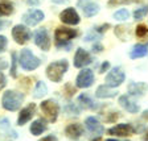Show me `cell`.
Here are the masks:
<instances>
[{"label":"cell","mask_w":148,"mask_h":141,"mask_svg":"<svg viewBox=\"0 0 148 141\" xmlns=\"http://www.w3.org/2000/svg\"><path fill=\"white\" fill-rule=\"evenodd\" d=\"M52 1L56 4H65V3H68L69 0H52Z\"/></svg>","instance_id":"obj_42"},{"label":"cell","mask_w":148,"mask_h":141,"mask_svg":"<svg viewBox=\"0 0 148 141\" xmlns=\"http://www.w3.org/2000/svg\"><path fill=\"white\" fill-rule=\"evenodd\" d=\"M106 141H118V140H114V138H107Z\"/></svg>","instance_id":"obj_46"},{"label":"cell","mask_w":148,"mask_h":141,"mask_svg":"<svg viewBox=\"0 0 148 141\" xmlns=\"http://www.w3.org/2000/svg\"><path fill=\"white\" fill-rule=\"evenodd\" d=\"M78 7H81L83 11V15L86 17H92L99 12V5L95 4L91 0H79L78 1Z\"/></svg>","instance_id":"obj_13"},{"label":"cell","mask_w":148,"mask_h":141,"mask_svg":"<svg viewBox=\"0 0 148 141\" xmlns=\"http://www.w3.org/2000/svg\"><path fill=\"white\" fill-rule=\"evenodd\" d=\"M108 69H110V62H103V63L101 65V69H99V73L101 74H103V73H106V71L108 70Z\"/></svg>","instance_id":"obj_33"},{"label":"cell","mask_w":148,"mask_h":141,"mask_svg":"<svg viewBox=\"0 0 148 141\" xmlns=\"http://www.w3.org/2000/svg\"><path fill=\"white\" fill-rule=\"evenodd\" d=\"M28 5H38L41 3V0H27Z\"/></svg>","instance_id":"obj_39"},{"label":"cell","mask_w":148,"mask_h":141,"mask_svg":"<svg viewBox=\"0 0 148 141\" xmlns=\"http://www.w3.org/2000/svg\"><path fill=\"white\" fill-rule=\"evenodd\" d=\"M40 141H57V138H56L54 136H46V137L41 138Z\"/></svg>","instance_id":"obj_41"},{"label":"cell","mask_w":148,"mask_h":141,"mask_svg":"<svg viewBox=\"0 0 148 141\" xmlns=\"http://www.w3.org/2000/svg\"><path fill=\"white\" fill-rule=\"evenodd\" d=\"M85 125H86V128L89 129L90 132L97 135V136H101L102 133L105 132V128H103V125L99 123V120L95 119V117H92V116L87 117V119L85 120Z\"/></svg>","instance_id":"obj_16"},{"label":"cell","mask_w":148,"mask_h":141,"mask_svg":"<svg viewBox=\"0 0 148 141\" xmlns=\"http://www.w3.org/2000/svg\"><path fill=\"white\" fill-rule=\"evenodd\" d=\"M5 84H7V78H5V75L0 71V90H3L4 87H5Z\"/></svg>","instance_id":"obj_34"},{"label":"cell","mask_w":148,"mask_h":141,"mask_svg":"<svg viewBox=\"0 0 148 141\" xmlns=\"http://www.w3.org/2000/svg\"><path fill=\"white\" fill-rule=\"evenodd\" d=\"M42 20H44V13H42V11H38V9H31V11H28L23 16V21L27 25H29V27L37 25L38 22L42 21Z\"/></svg>","instance_id":"obj_9"},{"label":"cell","mask_w":148,"mask_h":141,"mask_svg":"<svg viewBox=\"0 0 148 141\" xmlns=\"http://www.w3.org/2000/svg\"><path fill=\"white\" fill-rule=\"evenodd\" d=\"M57 48H58V49H70V44H69V41H65V42H57Z\"/></svg>","instance_id":"obj_35"},{"label":"cell","mask_w":148,"mask_h":141,"mask_svg":"<svg viewBox=\"0 0 148 141\" xmlns=\"http://www.w3.org/2000/svg\"><path fill=\"white\" fill-rule=\"evenodd\" d=\"M16 65H17L16 53H12V67H11V77H12V78L17 77V73H16Z\"/></svg>","instance_id":"obj_31"},{"label":"cell","mask_w":148,"mask_h":141,"mask_svg":"<svg viewBox=\"0 0 148 141\" xmlns=\"http://www.w3.org/2000/svg\"><path fill=\"white\" fill-rule=\"evenodd\" d=\"M7 67H8V63H7L4 59H0V71L4 70V69H7Z\"/></svg>","instance_id":"obj_40"},{"label":"cell","mask_w":148,"mask_h":141,"mask_svg":"<svg viewBox=\"0 0 148 141\" xmlns=\"http://www.w3.org/2000/svg\"><path fill=\"white\" fill-rule=\"evenodd\" d=\"M147 13H148V7H142V8H138L135 12H134V17H135L136 20H142Z\"/></svg>","instance_id":"obj_29"},{"label":"cell","mask_w":148,"mask_h":141,"mask_svg":"<svg viewBox=\"0 0 148 141\" xmlns=\"http://www.w3.org/2000/svg\"><path fill=\"white\" fill-rule=\"evenodd\" d=\"M128 17H130V13L127 9H120V11H116L114 13V18L118 20V21H126Z\"/></svg>","instance_id":"obj_28"},{"label":"cell","mask_w":148,"mask_h":141,"mask_svg":"<svg viewBox=\"0 0 148 141\" xmlns=\"http://www.w3.org/2000/svg\"><path fill=\"white\" fill-rule=\"evenodd\" d=\"M148 54V45H142V44H138L132 48L131 53H130V57L132 59L136 58H143Z\"/></svg>","instance_id":"obj_21"},{"label":"cell","mask_w":148,"mask_h":141,"mask_svg":"<svg viewBox=\"0 0 148 141\" xmlns=\"http://www.w3.org/2000/svg\"><path fill=\"white\" fill-rule=\"evenodd\" d=\"M143 119L148 120V110H145L144 112H143Z\"/></svg>","instance_id":"obj_43"},{"label":"cell","mask_w":148,"mask_h":141,"mask_svg":"<svg viewBox=\"0 0 148 141\" xmlns=\"http://www.w3.org/2000/svg\"><path fill=\"white\" fill-rule=\"evenodd\" d=\"M31 36H32L31 31H29L27 27H24V25H15L12 29L13 40L17 44H20V45L27 44L28 41L31 40Z\"/></svg>","instance_id":"obj_7"},{"label":"cell","mask_w":148,"mask_h":141,"mask_svg":"<svg viewBox=\"0 0 148 141\" xmlns=\"http://www.w3.org/2000/svg\"><path fill=\"white\" fill-rule=\"evenodd\" d=\"M7 44H8V41H7V37L5 36H0V53L5 50Z\"/></svg>","instance_id":"obj_32"},{"label":"cell","mask_w":148,"mask_h":141,"mask_svg":"<svg viewBox=\"0 0 148 141\" xmlns=\"http://www.w3.org/2000/svg\"><path fill=\"white\" fill-rule=\"evenodd\" d=\"M60 18H61L62 22L69 24V25H77L81 20L77 11L74 8H66L65 11H62L61 15H60Z\"/></svg>","instance_id":"obj_11"},{"label":"cell","mask_w":148,"mask_h":141,"mask_svg":"<svg viewBox=\"0 0 148 141\" xmlns=\"http://www.w3.org/2000/svg\"><path fill=\"white\" fill-rule=\"evenodd\" d=\"M148 84L143 82H131L128 84V92L132 96H143L144 92L147 91Z\"/></svg>","instance_id":"obj_19"},{"label":"cell","mask_w":148,"mask_h":141,"mask_svg":"<svg viewBox=\"0 0 148 141\" xmlns=\"http://www.w3.org/2000/svg\"><path fill=\"white\" fill-rule=\"evenodd\" d=\"M41 111L44 112L45 117L49 121L54 123L57 117H58V112H60V107L54 100H44L41 103Z\"/></svg>","instance_id":"obj_5"},{"label":"cell","mask_w":148,"mask_h":141,"mask_svg":"<svg viewBox=\"0 0 148 141\" xmlns=\"http://www.w3.org/2000/svg\"><path fill=\"white\" fill-rule=\"evenodd\" d=\"M29 131H31V133L33 136H40L41 133L46 131V125H45V123H44L41 119L40 120H34L33 123L31 124Z\"/></svg>","instance_id":"obj_22"},{"label":"cell","mask_w":148,"mask_h":141,"mask_svg":"<svg viewBox=\"0 0 148 141\" xmlns=\"http://www.w3.org/2000/svg\"><path fill=\"white\" fill-rule=\"evenodd\" d=\"M147 34H148V28L145 27V25L140 24L136 27V36L138 37H144V36H147Z\"/></svg>","instance_id":"obj_30"},{"label":"cell","mask_w":148,"mask_h":141,"mask_svg":"<svg viewBox=\"0 0 148 141\" xmlns=\"http://www.w3.org/2000/svg\"><path fill=\"white\" fill-rule=\"evenodd\" d=\"M18 62H20V65H21V67L24 69V70H28V71H32V70H34V69H37L41 63L40 59L37 58L36 55H34L29 49H23L21 50Z\"/></svg>","instance_id":"obj_3"},{"label":"cell","mask_w":148,"mask_h":141,"mask_svg":"<svg viewBox=\"0 0 148 141\" xmlns=\"http://www.w3.org/2000/svg\"><path fill=\"white\" fill-rule=\"evenodd\" d=\"M107 28H110V25H108V24H105V25H102V27L97 28L95 31H97V32H99V33H102V32H105V31H107Z\"/></svg>","instance_id":"obj_38"},{"label":"cell","mask_w":148,"mask_h":141,"mask_svg":"<svg viewBox=\"0 0 148 141\" xmlns=\"http://www.w3.org/2000/svg\"><path fill=\"white\" fill-rule=\"evenodd\" d=\"M13 12V5L7 1H0V17L8 16Z\"/></svg>","instance_id":"obj_26"},{"label":"cell","mask_w":148,"mask_h":141,"mask_svg":"<svg viewBox=\"0 0 148 141\" xmlns=\"http://www.w3.org/2000/svg\"><path fill=\"white\" fill-rule=\"evenodd\" d=\"M4 25H5V22H3V21H1V20H0V29H1V28H3Z\"/></svg>","instance_id":"obj_44"},{"label":"cell","mask_w":148,"mask_h":141,"mask_svg":"<svg viewBox=\"0 0 148 141\" xmlns=\"http://www.w3.org/2000/svg\"><path fill=\"white\" fill-rule=\"evenodd\" d=\"M36 114V104L34 103H31L28 104L25 108H23L18 114V119H17V125H24L27 124L29 120L32 119V116Z\"/></svg>","instance_id":"obj_14"},{"label":"cell","mask_w":148,"mask_h":141,"mask_svg":"<svg viewBox=\"0 0 148 141\" xmlns=\"http://www.w3.org/2000/svg\"><path fill=\"white\" fill-rule=\"evenodd\" d=\"M118 117H119V115H118V112H112V115H111L110 117H107V121H115V120L118 119Z\"/></svg>","instance_id":"obj_37"},{"label":"cell","mask_w":148,"mask_h":141,"mask_svg":"<svg viewBox=\"0 0 148 141\" xmlns=\"http://www.w3.org/2000/svg\"><path fill=\"white\" fill-rule=\"evenodd\" d=\"M94 141H101V140H99V138H97V140H94Z\"/></svg>","instance_id":"obj_47"},{"label":"cell","mask_w":148,"mask_h":141,"mask_svg":"<svg viewBox=\"0 0 148 141\" xmlns=\"http://www.w3.org/2000/svg\"><path fill=\"white\" fill-rule=\"evenodd\" d=\"M135 132V129L131 124H118V125L112 127L108 129V133L114 136H119V137H124V136H130Z\"/></svg>","instance_id":"obj_15"},{"label":"cell","mask_w":148,"mask_h":141,"mask_svg":"<svg viewBox=\"0 0 148 141\" xmlns=\"http://www.w3.org/2000/svg\"><path fill=\"white\" fill-rule=\"evenodd\" d=\"M78 103H79L81 107L85 108V110H95L97 108L95 103L90 99L89 95H85V94H82V95L78 96Z\"/></svg>","instance_id":"obj_23"},{"label":"cell","mask_w":148,"mask_h":141,"mask_svg":"<svg viewBox=\"0 0 148 141\" xmlns=\"http://www.w3.org/2000/svg\"><path fill=\"white\" fill-rule=\"evenodd\" d=\"M144 140H145V141H148V132L144 135Z\"/></svg>","instance_id":"obj_45"},{"label":"cell","mask_w":148,"mask_h":141,"mask_svg":"<svg viewBox=\"0 0 148 141\" xmlns=\"http://www.w3.org/2000/svg\"><path fill=\"white\" fill-rule=\"evenodd\" d=\"M48 94V87L44 82H37L36 87H34V91H33V96L36 99H40L42 96H45Z\"/></svg>","instance_id":"obj_24"},{"label":"cell","mask_w":148,"mask_h":141,"mask_svg":"<svg viewBox=\"0 0 148 141\" xmlns=\"http://www.w3.org/2000/svg\"><path fill=\"white\" fill-rule=\"evenodd\" d=\"M92 82H94V74L90 69H83L75 79V84L78 89H87L92 84Z\"/></svg>","instance_id":"obj_8"},{"label":"cell","mask_w":148,"mask_h":141,"mask_svg":"<svg viewBox=\"0 0 148 141\" xmlns=\"http://www.w3.org/2000/svg\"><path fill=\"white\" fill-rule=\"evenodd\" d=\"M0 131L4 133H8V135L12 136L13 138H17V133H16L15 131H12L8 119H1V121H0Z\"/></svg>","instance_id":"obj_25"},{"label":"cell","mask_w":148,"mask_h":141,"mask_svg":"<svg viewBox=\"0 0 148 141\" xmlns=\"http://www.w3.org/2000/svg\"><path fill=\"white\" fill-rule=\"evenodd\" d=\"M118 95V91L112 87H108L107 84L99 86L95 91V96L99 99H108V98H114Z\"/></svg>","instance_id":"obj_20"},{"label":"cell","mask_w":148,"mask_h":141,"mask_svg":"<svg viewBox=\"0 0 148 141\" xmlns=\"http://www.w3.org/2000/svg\"><path fill=\"white\" fill-rule=\"evenodd\" d=\"M77 36V32L74 29H70V28H64L60 27L56 29L54 33V38L57 40V42H65V41H70L71 38Z\"/></svg>","instance_id":"obj_12"},{"label":"cell","mask_w":148,"mask_h":141,"mask_svg":"<svg viewBox=\"0 0 148 141\" xmlns=\"http://www.w3.org/2000/svg\"><path fill=\"white\" fill-rule=\"evenodd\" d=\"M33 37H34V44H36V45L38 46L41 50L46 52V50L50 49V45H52V42H50L49 34H48L46 29H44V28L37 29V31L34 32Z\"/></svg>","instance_id":"obj_6"},{"label":"cell","mask_w":148,"mask_h":141,"mask_svg":"<svg viewBox=\"0 0 148 141\" xmlns=\"http://www.w3.org/2000/svg\"><path fill=\"white\" fill-rule=\"evenodd\" d=\"M90 63H91V57H90V54L86 50H83L79 48V49L75 52V55H74V67L82 69Z\"/></svg>","instance_id":"obj_10"},{"label":"cell","mask_w":148,"mask_h":141,"mask_svg":"<svg viewBox=\"0 0 148 141\" xmlns=\"http://www.w3.org/2000/svg\"><path fill=\"white\" fill-rule=\"evenodd\" d=\"M102 50H103V46L99 45V44H95V45L92 46V52L94 53H99V52H102Z\"/></svg>","instance_id":"obj_36"},{"label":"cell","mask_w":148,"mask_h":141,"mask_svg":"<svg viewBox=\"0 0 148 141\" xmlns=\"http://www.w3.org/2000/svg\"><path fill=\"white\" fill-rule=\"evenodd\" d=\"M69 63L66 59H61V61H56L46 67V75L52 82H61L64 74L68 71Z\"/></svg>","instance_id":"obj_2"},{"label":"cell","mask_w":148,"mask_h":141,"mask_svg":"<svg viewBox=\"0 0 148 141\" xmlns=\"http://www.w3.org/2000/svg\"><path fill=\"white\" fill-rule=\"evenodd\" d=\"M143 0H108V5L115 7V5H124V4H131V3H142Z\"/></svg>","instance_id":"obj_27"},{"label":"cell","mask_w":148,"mask_h":141,"mask_svg":"<svg viewBox=\"0 0 148 141\" xmlns=\"http://www.w3.org/2000/svg\"><path fill=\"white\" fill-rule=\"evenodd\" d=\"M65 135L68 136L69 138H71V140H78L83 135V127L78 123L69 124L66 127V129H65Z\"/></svg>","instance_id":"obj_17"},{"label":"cell","mask_w":148,"mask_h":141,"mask_svg":"<svg viewBox=\"0 0 148 141\" xmlns=\"http://www.w3.org/2000/svg\"><path fill=\"white\" fill-rule=\"evenodd\" d=\"M124 79H126V75H124L123 70L120 67H114L106 75V84L108 87L116 89V87H119L124 82Z\"/></svg>","instance_id":"obj_4"},{"label":"cell","mask_w":148,"mask_h":141,"mask_svg":"<svg viewBox=\"0 0 148 141\" xmlns=\"http://www.w3.org/2000/svg\"><path fill=\"white\" fill-rule=\"evenodd\" d=\"M24 100V94L17 91H5L3 94V98H1V106H3L4 110L11 111V112H15L18 108L21 107V103Z\"/></svg>","instance_id":"obj_1"},{"label":"cell","mask_w":148,"mask_h":141,"mask_svg":"<svg viewBox=\"0 0 148 141\" xmlns=\"http://www.w3.org/2000/svg\"><path fill=\"white\" fill-rule=\"evenodd\" d=\"M119 104L122 106V107H123L127 112H130V114H138L139 110H140V108H139V106L136 104L135 101L131 100V99H130L127 95L119 96Z\"/></svg>","instance_id":"obj_18"}]
</instances>
